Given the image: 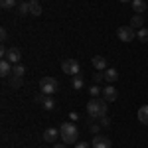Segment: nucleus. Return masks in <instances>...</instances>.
<instances>
[{
	"label": "nucleus",
	"mask_w": 148,
	"mask_h": 148,
	"mask_svg": "<svg viewBox=\"0 0 148 148\" xmlns=\"http://www.w3.org/2000/svg\"><path fill=\"white\" fill-rule=\"evenodd\" d=\"M116 97H119V93H116V89H114L113 85H107V87L103 89V99H105L107 103L116 101Z\"/></svg>",
	"instance_id": "nucleus-8"
},
{
	"label": "nucleus",
	"mask_w": 148,
	"mask_h": 148,
	"mask_svg": "<svg viewBox=\"0 0 148 148\" xmlns=\"http://www.w3.org/2000/svg\"><path fill=\"white\" fill-rule=\"evenodd\" d=\"M40 89H42V93H44V95L51 97V95H53V93L59 89L57 79H56V77H44V79L40 81Z\"/></svg>",
	"instance_id": "nucleus-3"
},
{
	"label": "nucleus",
	"mask_w": 148,
	"mask_h": 148,
	"mask_svg": "<svg viewBox=\"0 0 148 148\" xmlns=\"http://www.w3.org/2000/svg\"><path fill=\"white\" fill-rule=\"evenodd\" d=\"M87 113H89L91 119H103V116H107V101L93 97L91 101H89V105H87Z\"/></svg>",
	"instance_id": "nucleus-1"
},
{
	"label": "nucleus",
	"mask_w": 148,
	"mask_h": 148,
	"mask_svg": "<svg viewBox=\"0 0 148 148\" xmlns=\"http://www.w3.org/2000/svg\"><path fill=\"white\" fill-rule=\"evenodd\" d=\"M99 93H103V89H99L97 85H91V87H89V95H91V97H97Z\"/></svg>",
	"instance_id": "nucleus-23"
},
{
	"label": "nucleus",
	"mask_w": 148,
	"mask_h": 148,
	"mask_svg": "<svg viewBox=\"0 0 148 148\" xmlns=\"http://www.w3.org/2000/svg\"><path fill=\"white\" fill-rule=\"evenodd\" d=\"M12 69H14V65H12L8 59H2V61H0V75H2V77L12 75Z\"/></svg>",
	"instance_id": "nucleus-10"
},
{
	"label": "nucleus",
	"mask_w": 148,
	"mask_h": 148,
	"mask_svg": "<svg viewBox=\"0 0 148 148\" xmlns=\"http://www.w3.org/2000/svg\"><path fill=\"white\" fill-rule=\"evenodd\" d=\"M91 63H93V67L99 69V71H101V69H107V59H105L103 56H95L91 59Z\"/></svg>",
	"instance_id": "nucleus-11"
},
{
	"label": "nucleus",
	"mask_w": 148,
	"mask_h": 148,
	"mask_svg": "<svg viewBox=\"0 0 148 148\" xmlns=\"http://www.w3.org/2000/svg\"><path fill=\"white\" fill-rule=\"evenodd\" d=\"M53 148H65V144H56Z\"/></svg>",
	"instance_id": "nucleus-30"
},
{
	"label": "nucleus",
	"mask_w": 148,
	"mask_h": 148,
	"mask_svg": "<svg viewBox=\"0 0 148 148\" xmlns=\"http://www.w3.org/2000/svg\"><path fill=\"white\" fill-rule=\"evenodd\" d=\"M59 136H61V134H59L57 128H51V126H49V128L44 130V140H46V142H56Z\"/></svg>",
	"instance_id": "nucleus-9"
},
{
	"label": "nucleus",
	"mask_w": 148,
	"mask_h": 148,
	"mask_svg": "<svg viewBox=\"0 0 148 148\" xmlns=\"http://www.w3.org/2000/svg\"><path fill=\"white\" fill-rule=\"evenodd\" d=\"M22 2H26V0H22Z\"/></svg>",
	"instance_id": "nucleus-32"
},
{
	"label": "nucleus",
	"mask_w": 148,
	"mask_h": 148,
	"mask_svg": "<svg viewBox=\"0 0 148 148\" xmlns=\"http://www.w3.org/2000/svg\"><path fill=\"white\" fill-rule=\"evenodd\" d=\"M138 121H140L142 125H148V105H142V107L138 109Z\"/></svg>",
	"instance_id": "nucleus-14"
},
{
	"label": "nucleus",
	"mask_w": 148,
	"mask_h": 148,
	"mask_svg": "<svg viewBox=\"0 0 148 148\" xmlns=\"http://www.w3.org/2000/svg\"><path fill=\"white\" fill-rule=\"evenodd\" d=\"M0 38H2V42H6V40H8V32H6V28H2V30H0Z\"/></svg>",
	"instance_id": "nucleus-27"
},
{
	"label": "nucleus",
	"mask_w": 148,
	"mask_h": 148,
	"mask_svg": "<svg viewBox=\"0 0 148 148\" xmlns=\"http://www.w3.org/2000/svg\"><path fill=\"white\" fill-rule=\"evenodd\" d=\"M119 2H132V0H119Z\"/></svg>",
	"instance_id": "nucleus-31"
},
{
	"label": "nucleus",
	"mask_w": 148,
	"mask_h": 148,
	"mask_svg": "<svg viewBox=\"0 0 148 148\" xmlns=\"http://www.w3.org/2000/svg\"><path fill=\"white\" fill-rule=\"evenodd\" d=\"M16 2H18V0H0V6H2L4 10H10V8L16 6Z\"/></svg>",
	"instance_id": "nucleus-20"
},
{
	"label": "nucleus",
	"mask_w": 148,
	"mask_h": 148,
	"mask_svg": "<svg viewBox=\"0 0 148 148\" xmlns=\"http://www.w3.org/2000/svg\"><path fill=\"white\" fill-rule=\"evenodd\" d=\"M28 4H30V14H32V16H40V14H42V4H40V0H30Z\"/></svg>",
	"instance_id": "nucleus-12"
},
{
	"label": "nucleus",
	"mask_w": 148,
	"mask_h": 148,
	"mask_svg": "<svg viewBox=\"0 0 148 148\" xmlns=\"http://www.w3.org/2000/svg\"><path fill=\"white\" fill-rule=\"evenodd\" d=\"M132 8H134L136 14H142L146 10V0H132Z\"/></svg>",
	"instance_id": "nucleus-15"
},
{
	"label": "nucleus",
	"mask_w": 148,
	"mask_h": 148,
	"mask_svg": "<svg viewBox=\"0 0 148 148\" xmlns=\"http://www.w3.org/2000/svg\"><path fill=\"white\" fill-rule=\"evenodd\" d=\"M61 71L67 73V75H79L81 65H79L77 59H65V61L61 63Z\"/></svg>",
	"instance_id": "nucleus-5"
},
{
	"label": "nucleus",
	"mask_w": 148,
	"mask_h": 148,
	"mask_svg": "<svg viewBox=\"0 0 148 148\" xmlns=\"http://www.w3.org/2000/svg\"><path fill=\"white\" fill-rule=\"evenodd\" d=\"M75 148H91V144H89V142H77Z\"/></svg>",
	"instance_id": "nucleus-28"
},
{
	"label": "nucleus",
	"mask_w": 148,
	"mask_h": 148,
	"mask_svg": "<svg viewBox=\"0 0 148 148\" xmlns=\"http://www.w3.org/2000/svg\"><path fill=\"white\" fill-rule=\"evenodd\" d=\"M4 59H8L12 65H16V63H20V59H22V53H20V49H18V47H10Z\"/></svg>",
	"instance_id": "nucleus-7"
},
{
	"label": "nucleus",
	"mask_w": 148,
	"mask_h": 148,
	"mask_svg": "<svg viewBox=\"0 0 148 148\" xmlns=\"http://www.w3.org/2000/svg\"><path fill=\"white\" fill-rule=\"evenodd\" d=\"M59 134H61V140L65 144H77V138H79V130L73 123H63L59 126Z\"/></svg>",
	"instance_id": "nucleus-2"
},
{
	"label": "nucleus",
	"mask_w": 148,
	"mask_h": 148,
	"mask_svg": "<svg viewBox=\"0 0 148 148\" xmlns=\"http://www.w3.org/2000/svg\"><path fill=\"white\" fill-rule=\"evenodd\" d=\"M136 38H138V42L146 44V42H148V30H146V28H140L138 34H136Z\"/></svg>",
	"instance_id": "nucleus-19"
},
{
	"label": "nucleus",
	"mask_w": 148,
	"mask_h": 148,
	"mask_svg": "<svg viewBox=\"0 0 148 148\" xmlns=\"http://www.w3.org/2000/svg\"><path fill=\"white\" fill-rule=\"evenodd\" d=\"M142 24H144V20H142V16L140 14H136V16H132V20H130V28H142Z\"/></svg>",
	"instance_id": "nucleus-18"
},
{
	"label": "nucleus",
	"mask_w": 148,
	"mask_h": 148,
	"mask_svg": "<svg viewBox=\"0 0 148 148\" xmlns=\"http://www.w3.org/2000/svg\"><path fill=\"white\" fill-rule=\"evenodd\" d=\"M116 79H119V71H116V69L109 67L105 71V81H107V83H114Z\"/></svg>",
	"instance_id": "nucleus-13"
},
{
	"label": "nucleus",
	"mask_w": 148,
	"mask_h": 148,
	"mask_svg": "<svg viewBox=\"0 0 148 148\" xmlns=\"http://www.w3.org/2000/svg\"><path fill=\"white\" fill-rule=\"evenodd\" d=\"M44 109H46V111H51V109H56V101H53L51 97H46V99H44Z\"/></svg>",
	"instance_id": "nucleus-21"
},
{
	"label": "nucleus",
	"mask_w": 148,
	"mask_h": 148,
	"mask_svg": "<svg viewBox=\"0 0 148 148\" xmlns=\"http://www.w3.org/2000/svg\"><path fill=\"white\" fill-rule=\"evenodd\" d=\"M99 128H101L99 125H89V130H91V132H95V134L99 132Z\"/></svg>",
	"instance_id": "nucleus-29"
},
{
	"label": "nucleus",
	"mask_w": 148,
	"mask_h": 148,
	"mask_svg": "<svg viewBox=\"0 0 148 148\" xmlns=\"http://www.w3.org/2000/svg\"><path fill=\"white\" fill-rule=\"evenodd\" d=\"M93 79H95V83H101V81L105 79V73H95V75H93Z\"/></svg>",
	"instance_id": "nucleus-25"
},
{
	"label": "nucleus",
	"mask_w": 148,
	"mask_h": 148,
	"mask_svg": "<svg viewBox=\"0 0 148 148\" xmlns=\"http://www.w3.org/2000/svg\"><path fill=\"white\" fill-rule=\"evenodd\" d=\"M71 85H73V89H75V91L83 89V77H81V75H73V79H71Z\"/></svg>",
	"instance_id": "nucleus-17"
},
{
	"label": "nucleus",
	"mask_w": 148,
	"mask_h": 148,
	"mask_svg": "<svg viewBox=\"0 0 148 148\" xmlns=\"http://www.w3.org/2000/svg\"><path fill=\"white\" fill-rule=\"evenodd\" d=\"M24 73H26V67H24L22 63H16L14 69H12V75L14 77H24Z\"/></svg>",
	"instance_id": "nucleus-16"
},
{
	"label": "nucleus",
	"mask_w": 148,
	"mask_h": 148,
	"mask_svg": "<svg viewBox=\"0 0 148 148\" xmlns=\"http://www.w3.org/2000/svg\"><path fill=\"white\" fill-rule=\"evenodd\" d=\"M109 125H111L109 116H103V119H101V126H105V128H109Z\"/></svg>",
	"instance_id": "nucleus-26"
},
{
	"label": "nucleus",
	"mask_w": 148,
	"mask_h": 148,
	"mask_svg": "<svg viewBox=\"0 0 148 148\" xmlns=\"http://www.w3.org/2000/svg\"><path fill=\"white\" fill-rule=\"evenodd\" d=\"M10 85L12 87H20V85H22V77H14V75H12L10 77Z\"/></svg>",
	"instance_id": "nucleus-24"
},
{
	"label": "nucleus",
	"mask_w": 148,
	"mask_h": 148,
	"mask_svg": "<svg viewBox=\"0 0 148 148\" xmlns=\"http://www.w3.org/2000/svg\"><path fill=\"white\" fill-rule=\"evenodd\" d=\"M18 12H20L22 16L30 14V4H28V2H20V6H18Z\"/></svg>",
	"instance_id": "nucleus-22"
},
{
	"label": "nucleus",
	"mask_w": 148,
	"mask_h": 148,
	"mask_svg": "<svg viewBox=\"0 0 148 148\" xmlns=\"http://www.w3.org/2000/svg\"><path fill=\"white\" fill-rule=\"evenodd\" d=\"M116 38L121 40V42H132L134 38H136V30L134 28H130V26H121V28H116Z\"/></svg>",
	"instance_id": "nucleus-4"
},
{
	"label": "nucleus",
	"mask_w": 148,
	"mask_h": 148,
	"mask_svg": "<svg viewBox=\"0 0 148 148\" xmlns=\"http://www.w3.org/2000/svg\"><path fill=\"white\" fill-rule=\"evenodd\" d=\"M91 146L93 148H111V138L103 136V134H97V136L93 138Z\"/></svg>",
	"instance_id": "nucleus-6"
}]
</instances>
